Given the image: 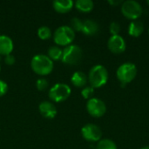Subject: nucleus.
Masks as SVG:
<instances>
[{"label": "nucleus", "instance_id": "1", "mask_svg": "<svg viewBox=\"0 0 149 149\" xmlns=\"http://www.w3.org/2000/svg\"><path fill=\"white\" fill-rule=\"evenodd\" d=\"M31 67L38 75L46 76L52 72L54 65L53 61L47 55L37 54L31 58Z\"/></svg>", "mask_w": 149, "mask_h": 149}, {"label": "nucleus", "instance_id": "2", "mask_svg": "<svg viewBox=\"0 0 149 149\" xmlns=\"http://www.w3.org/2000/svg\"><path fill=\"white\" fill-rule=\"evenodd\" d=\"M108 71L102 65H96L93 66L87 76L90 86L93 88H100L105 86L108 81Z\"/></svg>", "mask_w": 149, "mask_h": 149}, {"label": "nucleus", "instance_id": "3", "mask_svg": "<svg viewBox=\"0 0 149 149\" xmlns=\"http://www.w3.org/2000/svg\"><path fill=\"white\" fill-rule=\"evenodd\" d=\"M75 38V31L69 25L59 26L53 34V39L56 45L68 46L72 45Z\"/></svg>", "mask_w": 149, "mask_h": 149}, {"label": "nucleus", "instance_id": "4", "mask_svg": "<svg viewBox=\"0 0 149 149\" xmlns=\"http://www.w3.org/2000/svg\"><path fill=\"white\" fill-rule=\"evenodd\" d=\"M137 75V67L131 62H126L120 65L116 72L118 80L122 85H127L132 82Z\"/></svg>", "mask_w": 149, "mask_h": 149}, {"label": "nucleus", "instance_id": "5", "mask_svg": "<svg viewBox=\"0 0 149 149\" xmlns=\"http://www.w3.org/2000/svg\"><path fill=\"white\" fill-rule=\"evenodd\" d=\"M120 10L123 16L132 21L137 20L143 12L141 4L135 0H127L121 4Z\"/></svg>", "mask_w": 149, "mask_h": 149}, {"label": "nucleus", "instance_id": "6", "mask_svg": "<svg viewBox=\"0 0 149 149\" xmlns=\"http://www.w3.org/2000/svg\"><path fill=\"white\" fill-rule=\"evenodd\" d=\"M71 93H72L71 87L67 84L57 83L50 88L48 94H49V98L52 101L56 103H59L66 100L70 97Z\"/></svg>", "mask_w": 149, "mask_h": 149}, {"label": "nucleus", "instance_id": "7", "mask_svg": "<svg viewBox=\"0 0 149 149\" xmlns=\"http://www.w3.org/2000/svg\"><path fill=\"white\" fill-rule=\"evenodd\" d=\"M82 49L77 45H70L65 46L63 50V55L61 60L63 63L70 65H77L82 58Z\"/></svg>", "mask_w": 149, "mask_h": 149}, {"label": "nucleus", "instance_id": "8", "mask_svg": "<svg viewBox=\"0 0 149 149\" xmlns=\"http://www.w3.org/2000/svg\"><path fill=\"white\" fill-rule=\"evenodd\" d=\"M81 135L86 141L99 142L102 138V130L99 126L88 123L81 128Z\"/></svg>", "mask_w": 149, "mask_h": 149}, {"label": "nucleus", "instance_id": "9", "mask_svg": "<svg viewBox=\"0 0 149 149\" xmlns=\"http://www.w3.org/2000/svg\"><path fill=\"white\" fill-rule=\"evenodd\" d=\"M87 113L94 118L102 117L107 112V106L105 102L98 98H92L86 102Z\"/></svg>", "mask_w": 149, "mask_h": 149}, {"label": "nucleus", "instance_id": "10", "mask_svg": "<svg viewBox=\"0 0 149 149\" xmlns=\"http://www.w3.org/2000/svg\"><path fill=\"white\" fill-rule=\"evenodd\" d=\"M107 47L114 54H120L125 52L127 45L124 38L120 35L111 36L107 41Z\"/></svg>", "mask_w": 149, "mask_h": 149}, {"label": "nucleus", "instance_id": "11", "mask_svg": "<svg viewBox=\"0 0 149 149\" xmlns=\"http://www.w3.org/2000/svg\"><path fill=\"white\" fill-rule=\"evenodd\" d=\"M38 110L40 114L45 119H53L57 115L56 106L50 101H42L38 106Z\"/></svg>", "mask_w": 149, "mask_h": 149}, {"label": "nucleus", "instance_id": "12", "mask_svg": "<svg viewBox=\"0 0 149 149\" xmlns=\"http://www.w3.org/2000/svg\"><path fill=\"white\" fill-rule=\"evenodd\" d=\"M14 48L12 39L7 35H0V55L11 54Z\"/></svg>", "mask_w": 149, "mask_h": 149}, {"label": "nucleus", "instance_id": "13", "mask_svg": "<svg viewBox=\"0 0 149 149\" xmlns=\"http://www.w3.org/2000/svg\"><path fill=\"white\" fill-rule=\"evenodd\" d=\"M74 5L72 0H55L52 2L53 9L58 13L69 12Z\"/></svg>", "mask_w": 149, "mask_h": 149}, {"label": "nucleus", "instance_id": "14", "mask_svg": "<svg viewBox=\"0 0 149 149\" xmlns=\"http://www.w3.org/2000/svg\"><path fill=\"white\" fill-rule=\"evenodd\" d=\"M100 26L98 23L93 19H86L83 21V28L82 31L86 36H93L99 31Z\"/></svg>", "mask_w": 149, "mask_h": 149}, {"label": "nucleus", "instance_id": "15", "mask_svg": "<svg viewBox=\"0 0 149 149\" xmlns=\"http://www.w3.org/2000/svg\"><path fill=\"white\" fill-rule=\"evenodd\" d=\"M128 34L131 37L138 38L144 31V24L141 20H134L128 25Z\"/></svg>", "mask_w": 149, "mask_h": 149}, {"label": "nucleus", "instance_id": "16", "mask_svg": "<svg viewBox=\"0 0 149 149\" xmlns=\"http://www.w3.org/2000/svg\"><path fill=\"white\" fill-rule=\"evenodd\" d=\"M88 81L87 75L83 72H75L71 78L72 84L76 87H84Z\"/></svg>", "mask_w": 149, "mask_h": 149}, {"label": "nucleus", "instance_id": "17", "mask_svg": "<svg viewBox=\"0 0 149 149\" xmlns=\"http://www.w3.org/2000/svg\"><path fill=\"white\" fill-rule=\"evenodd\" d=\"M74 5L75 8L81 12H90L94 8V3L92 0H77Z\"/></svg>", "mask_w": 149, "mask_h": 149}, {"label": "nucleus", "instance_id": "18", "mask_svg": "<svg viewBox=\"0 0 149 149\" xmlns=\"http://www.w3.org/2000/svg\"><path fill=\"white\" fill-rule=\"evenodd\" d=\"M63 50L58 46H51L48 49L47 56L53 61V60H60L62 58Z\"/></svg>", "mask_w": 149, "mask_h": 149}, {"label": "nucleus", "instance_id": "19", "mask_svg": "<svg viewBox=\"0 0 149 149\" xmlns=\"http://www.w3.org/2000/svg\"><path fill=\"white\" fill-rule=\"evenodd\" d=\"M96 149H118L116 143L110 139H101L96 146Z\"/></svg>", "mask_w": 149, "mask_h": 149}, {"label": "nucleus", "instance_id": "20", "mask_svg": "<svg viewBox=\"0 0 149 149\" xmlns=\"http://www.w3.org/2000/svg\"><path fill=\"white\" fill-rule=\"evenodd\" d=\"M38 36L42 40L49 39L52 37V31L51 29L48 26H41L38 30Z\"/></svg>", "mask_w": 149, "mask_h": 149}, {"label": "nucleus", "instance_id": "21", "mask_svg": "<svg viewBox=\"0 0 149 149\" xmlns=\"http://www.w3.org/2000/svg\"><path fill=\"white\" fill-rule=\"evenodd\" d=\"M71 28L74 31H82L83 28V20L79 17H73L71 20Z\"/></svg>", "mask_w": 149, "mask_h": 149}, {"label": "nucleus", "instance_id": "22", "mask_svg": "<svg viewBox=\"0 0 149 149\" xmlns=\"http://www.w3.org/2000/svg\"><path fill=\"white\" fill-rule=\"evenodd\" d=\"M93 94H94V88L92 87L91 86H85V87L81 90V95H82V97H83L84 99L87 100H90V99H92V98H93Z\"/></svg>", "mask_w": 149, "mask_h": 149}, {"label": "nucleus", "instance_id": "23", "mask_svg": "<svg viewBox=\"0 0 149 149\" xmlns=\"http://www.w3.org/2000/svg\"><path fill=\"white\" fill-rule=\"evenodd\" d=\"M48 86H49V82L45 78H39L37 82H36V86H37V89L38 91H45L48 88Z\"/></svg>", "mask_w": 149, "mask_h": 149}, {"label": "nucleus", "instance_id": "24", "mask_svg": "<svg viewBox=\"0 0 149 149\" xmlns=\"http://www.w3.org/2000/svg\"><path fill=\"white\" fill-rule=\"evenodd\" d=\"M120 30H121V27H120V24L118 22L113 21V22H112L110 24L109 31H110L112 36H113V35H120Z\"/></svg>", "mask_w": 149, "mask_h": 149}, {"label": "nucleus", "instance_id": "25", "mask_svg": "<svg viewBox=\"0 0 149 149\" xmlns=\"http://www.w3.org/2000/svg\"><path fill=\"white\" fill-rule=\"evenodd\" d=\"M8 91V85L5 81L0 79V97L3 96Z\"/></svg>", "mask_w": 149, "mask_h": 149}, {"label": "nucleus", "instance_id": "26", "mask_svg": "<svg viewBox=\"0 0 149 149\" xmlns=\"http://www.w3.org/2000/svg\"><path fill=\"white\" fill-rule=\"evenodd\" d=\"M4 62L8 65H12L15 64L16 58H15V57L12 54H9V55H6L4 57Z\"/></svg>", "mask_w": 149, "mask_h": 149}, {"label": "nucleus", "instance_id": "27", "mask_svg": "<svg viewBox=\"0 0 149 149\" xmlns=\"http://www.w3.org/2000/svg\"><path fill=\"white\" fill-rule=\"evenodd\" d=\"M124 1L122 0H109L108 1V3L111 4V5H115V6H118V5H121L123 3Z\"/></svg>", "mask_w": 149, "mask_h": 149}, {"label": "nucleus", "instance_id": "28", "mask_svg": "<svg viewBox=\"0 0 149 149\" xmlns=\"http://www.w3.org/2000/svg\"><path fill=\"white\" fill-rule=\"evenodd\" d=\"M141 149H149V146H147V147H143V148H141Z\"/></svg>", "mask_w": 149, "mask_h": 149}, {"label": "nucleus", "instance_id": "29", "mask_svg": "<svg viewBox=\"0 0 149 149\" xmlns=\"http://www.w3.org/2000/svg\"><path fill=\"white\" fill-rule=\"evenodd\" d=\"M147 3H148V4L149 5V0H148V1H147Z\"/></svg>", "mask_w": 149, "mask_h": 149}, {"label": "nucleus", "instance_id": "30", "mask_svg": "<svg viewBox=\"0 0 149 149\" xmlns=\"http://www.w3.org/2000/svg\"><path fill=\"white\" fill-rule=\"evenodd\" d=\"M0 71H1V65H0Z\"/></svg>", "mask_w": 149, "mask_h": 149}, {"label": "nucleus", "instance_id": "31", "mask_svg": "<svg viewBox=\"0 0 149 149\" xmlns=\"http://www.w3.org/2000/svg\"><path fill=\"white\" fill-rule=\"evenodd\" d=\"M148 33H149V29H148Z\"/></svg>", "mask_w": 149, "mask_h": 149}]
</instances>
